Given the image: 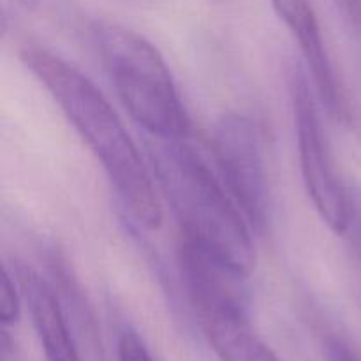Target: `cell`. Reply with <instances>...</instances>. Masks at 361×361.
Here are the masks:
<instances>
[{
	"instance_id": "obj_4",
	"label": "cell",
	"mask_w": 361,
	"mask_h": 361,
	"mask_svg": "<svg viewBox=\"0 0 361 361\" xmlns=\"http://www.w3.org/2000/svg\"><path fill=\"white\" fill-rule=\"evenodd\" d=\"M212 147L222 183L252 229L263 233L271 197L259 130L245 115L224 113L215 123Z\"/></svg>"
},
{
	"instance_id": "obj_7",
	"label": "cell",
	"mask_w": 361,
	"mask_h": 361,
	"mask_svg": "<svg viewBox=\"0 0 361 361\" xmlns=\"http://www.w3.org/2000/svg\"><path fill=\"white\" fill-rule=\"evenodd\" d=\"M21 286L46 361H81L73 331L53 289L30 271H23Z\"/></svg>"
},
{
	"instance_id": "obj_10",
	"label": "cell",
	"mask_w": 361,
	"mask_h": 361,
	"mask_svg": "<svg viewBox=\"0 0 361 361\" xmlns=\"http://www.w3.org/2000/svg\"><path fill=\"white\" fill-rule=\"evenodd\" d=\"M20 317V295L9 271L4 270L2 286H0V321L7 328L14 324Z\"/></svg>"
},
{
	"instance_id": "obj_3",
	"label": "cell",
	"mask_w": 361,
	"mask_h": 361,
	"mask_svg": "<svg viewBox=\"0 0 361 361\" xmlns=\"http://www.w3.org/2000/svg\"><path fill=\"white\" fill-rule=\"evenodd\" d=\"M92 35L129 115L154 140L189 137L190 118L161 51L143 35L116 23L94 25Z\"/></svg>"
},
{
	"instance_id": "obj_2",
	"label": "cell",
	"mask_w": 361,
	"mask_h": 361,
	"mask_svg": "<svg viewBox=\"0 0 361 361\" xmlns=\"http://www.w3.org/2000/svg\"><path fill=\"white\" fill-rule=\"evenodd\" d=\"M148 155L182 229V238L242 274H252L256 267L252 226L203 157L185 140H155L148 145Z\"/></svg>"
},
{
	"instance_id": "obj_9",
	"label": "cell",
	"mask_w": 361,
	"mask_h": 361,
	"mask_svg": "<svg viewBox=\"0 0 361 361\" xmlns=\"http://www.w3.org/2000/svg\"><path fill=\"white\" fill-rule=\"evenodd\" d=\"M341 236L361 256V185H348V214Z\"/></svg>"
},
{
	"instance_id": "obj_6",
	"label": "cell",
	"mask_w": 361,
	"mask_h": 361,
	"mask_svg": "<svg viewBox=\"0 0 361 361\" xmlns=\"http://www.w3.org/2000/svg\"><path fill=\"white\" fill-rule=\"evenodd\" d=\"M275 14L284 21L288 30L298 42L314 88L331 116L348 120L349 109L344 90L337 80L330 55L324 46L319 21L310 0H270Z\"/></svg>"
},
{
	"instance_id": "obj_12",
	"label": "cell",
	"mask_w": 361,
	"mask_h": 361,
	"mask_svg": "<svg viewBox=\"0 0 361 361\" xmlns=\"http://www.w3.org/2000/svg\"><path fill=\"white\" fill-rule=\"evenodd\" d=\"M324 353H326V361H361L360 356L337 337L326 338Z\"/></svg>"
},
{
	"instance_id": "obj_1",
	"label": "cell",
	"mask_w": 361,
	"mask_h": 361,
	"mask_svg": "<svg viewBox=\"0 0 361 361\" xmlns=\"http://www.w3.org/2000/svg\"><path fill=\"white\" fill-rule=\"evenodd\" d=\"M20 56L101 162L130 217L145 229H157L162 208L152 173L108 99L87 74L59 55L25 48Z\"/></svg>"
},
{
	"instance_id": "obj_8",
	"label": "cell",
	"mask_w": 361,
	"mask_h": 361,
	"mask_svg": "<svg viewBox=\"0 0 361 361\" xmlns=\"http://www.w3.org/2000/svg\"><path fill=\"white\" fill-rule=\"evenodd\" d=\"M196 317L221 361H281L252 330L249 312L210 310L196 314Z\"/></svg>"
},
{
	"instance_id": "obj_11",
	"label": "cell",
	"mask_w": 361,
	"mask_h": 361,
	"mask_svg": "<svg viewBox=\"0 0 361 361\" xmlns=\"http://www.w3.org/2000/svg\"><path fill=\"white\" fill-rule=\"evenodd\" d=\"M116 355H118V361H154L143 338L130 328H126L120 334Z\"/></svg>"
},
{
	"instance_id": "obj_13",
	"label": "cell",
	"mask_w": 361,
	"mask_h": 361,
	"mask_svg": "<svg viewBox=\"0 0 361 361\" xmlns=\"http://www.w3.org/2000/svg\"><path fill=\"white\" fill-rule=\"evenodd\" d=\"M342 7L349 14L351 21H355L358 27H361V0H341Z\"/></svg>"
},
{
	"instance_id": "obj_5",
	"label": "cell",
	"mask_w": 361,
	"mask_h": 361,
	"mask_svg": "<svg viewBox=\"0 0 361 361\" xmlns=\"http://www.w3.org/2000/svg\"><path fill=\"white\" fill-rule=\"evenodd\" d=\"M291 102L298 141L300 171L307 196L324 224L342 235L348 214V185L338 180L330 148L324 140L319 113L309 85V74L293 69Z\"/></svg>"
}]
</instances>
